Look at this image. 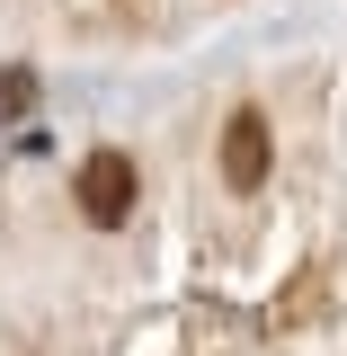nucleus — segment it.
Listing matches in <instances>:
<instances>
[{"label": "nucleus", "instance_id": "nucleus-1", "mask_svg": "<svg viewBox=\"0 0 347 356\" xmlns=\"http://www.w3.org/2000/svg\"><path fill=\"white\" fill-rule=\"evenodd\" d=\"M72 196H81L89 222H125V214H134V161H125V152H89Z\"/></svg>", "mask_w": 347, "mask_h": 356}, {"label": "nucleus", "instance_id": "nucleus-3", "mask_svg": "<svg viewBox=\"0 0 347 356\" xmlns=\"http://www.w3.org/2000/svg\"><path fill=\"white\" fill-rule=\"evenodd\" d=\"M27 98H36V81H27V72H0V116H18Z\"/></svg>", "mask_w": 347, "mask_h": 356}, {"label": "nucleus", "instance_id": "nucleus-2", "mask_svg": "<svg viewBox=\"0 0 347 356\" xmlns=\"http://www.w3.org/2000/svg\"><path fill=\"white\" fill-rule=\"evenodd\" d=\"M267 161H276V134H267V116H259V107H241V116L223 125V178L250 196V187L267 178Z\"/></svg>", "mask_w": 347, "mask_h": 356}]
</instances>
